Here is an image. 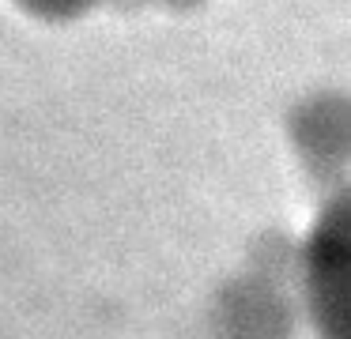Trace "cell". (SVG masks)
I'll return each instance as SVG.
<instances>
[{
    "mask_svg": "<svg viewBox=\"0 0 351 339\" xmlns=\"http://www.w3.org/2000/svg\"><path fill=\"white\" fill-rule=\"evenodd\" d=\"M99 4H110L114 12H125V15H129V12H140V8H147L152 0H99Z\"/></svg>",
    "mask_w": 351,
    "mask_h": 339,
    "instance_id": "obj_7",
    "label": "cell"
},
{
    "mask_svg": "<svg viewBox=\"0 0 351 339\" xmlns=\"http://www.w3.org/2000/svg\"><path fill=\"white\" fill-rule=\"evenodd\" d=\"M302 309L317 339H351V192L332 188L298 245Z\"/></svg>",
    "mask_w": 351,
    "mask_h": 339,
    "instance_id": "obj_1",
    "label": "cell"
},
{
    "mask_svg": "<svg viewBox=\"0 0 351 339\" xmlns=\"http://www.w3.org/2000/svg\"><path fill=\"white\" fill-rule=\"evenodd\" d=\"M298 309L280 283L245 271L212 301L215 339H295Z\"/></svg>",
    "mask_w": 351,
    "mask_h": 339,
    "instance_id": "obj_3",
    "label": "cell"
},
{
    "mask_svg": "<svg viewBox=\"0 0 351 339\" xmlns=\"http://www.w3.org/2000/svg\"><path fill=\"white\" fill-rule=\"evenodd\" d=\"M152 4H162V8H170V12L185 15V12H200L208 0H152Z\"/></svg>",
    "mask_w": 351,
    "mask_h": 339,
    "instance_id": "obj_6",
    "label": "cell"
},
{
    "mask_svg": "<svg viewBox=\"0 0 351 339\" xmlns=\"http://www.w3.org/2000/svg\"><path fill=\"white\" fill-rule=\"evenodd\" d=\"M287 132L313 181L343 188L340 177L351 158V98L343 90H313L287 113Z\"/></svg>",
    "mask_w": 351,
    "mask_h": 339,
    "instance_id": "obj_2",
    "label": "cell"
},
{
    "mask_svg": "<svg viewBox=\"0 0 351 339\" xmlns=\"http://www.w3.org/2000/svg\"><path fill=\"white\" fill-rule=\"evenodd\" d=\"M250 271L283 286L287 279L298 275V245L291 238H283V234H265L261 238V256L250 260Z\"/></svg>",
    "mask_w": 351,
    "mask_h": 339,
    "instance_id": "obj_4",
    "label": "cell"
},
{
    "mask_svg": "<svg viewBox=\"0 0 351 339\" xmlns=\"http://www.w3.org/2000/svg\"><path fill=\"white\" fill-rule=\"evenodd\" d=\"M12 4L38 23H72L91 15L99 8V0H12Z\"/></svg>",
    "mask_w": 351,
    "mask_h": 339,
    "instance_id": "obj_5",
    "label": "cell"
}]
</instances>
